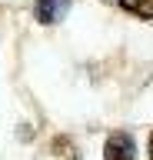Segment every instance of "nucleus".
<instances>
[{"instance_id":"nucleus-4","label":"nucleus","mask_w":153,"mask_h":160,"mask_svg":"<svg viewBox=\"0 0 153 160\" xmlns=\"http://www.w3.org/2000/svg\"><path fill=\"white\" fill-rule=\"evenodd\" d=\"M146 153H150V160H153V133H150V140H146Z\"/></svg>"},{"instance_id":"nucleus-1","label":"nucleus","mask_w":153,"mask_h":160,"mask_svg":"<svg viewBox=\"0 0 153 160\" xmlns=\"http://www.w3.org/2000/svg\"><path fill=\"white\" fill-rule=\"evenodd\" d=\"M133 153H136V143L123 130H113L103 143V160H133Z\"/></svg>"},{"instance_id":"nucleus-3","label":"nucleus","mask_w":153,"mask_h":160,"mask_svg":"<svg viewBox=\"0 0 153 160\" xmlns=\"http://www.w3.org/2000/svg\"><path fill=\"white\" fill-rule=\"evenodd\" d=\"M120 7L140 20H153V0H120Z\"/></svg>"},{"instance_id":"nucleus-2","label":"nucleus","mask_w":153,"mask_h":160,"mask_svg":"<svg viewBox=\"0 0 153 160\" xmlns=\"http://www.w3.org/2000/svg\"><path fill=\"white\" fill-rule=\"evenodd\" d=\"M67 10H70V0H37L33 17L40 20V23H57V20H63Z\"/></svg>"}]
</instances>
